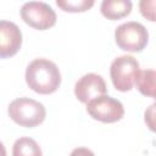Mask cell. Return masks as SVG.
<instances>
[{
  "mask_svg": "<svg viewBox=\"0 0 156 156\" xmlns=\"http://www.w3.org/2000/svg\"><path fill=\"white\" fill-rule=\"evenodd\" d=\"M139 73V62L130 55H122L116 57L110 67L112 84L119 91H129L135 84Z\"/></svg>",
  "mask_w": 156,
  "mask_h": 156,
  "instance_id": "3",
  "label": "cell"
},
{
  "mask_svg": "<svg viewBox=\"0 0 156 156\" xmlns=\"http://www.w3.org/2000/svg\"><path fill=\"white\" fill-rule=\"evenodd\" d=\"M107 87L104 78L96 73H87L79 80H77L74 85V95L76 98L83 102L88 104L95 98L106 95Z\"/></svg>",
  "mask_w": 156,
  "mask_h": 156,
  "instance_id": "7",
  "label": "cell"
},
{
  "mask_svg": "<svg viewBox=\"0 0 156 156\" xmlns=\"http://www.w3.org/2000/svg\"><path fill=\"white\" fill-rule=\"evenodd\" d=\"M115 40L119 49L129 52H139L147 45L149 32L141 23L129 21L116 28Z\"/></svg>",
  "mask_w": 156,
  "mask_h": 156,
  "instance_id": "4",
  "label": "cell"
},
{
  "mask_svg": "<svg viewBox=\"0 0 156 156\" xmlns=\"http://www.w3.org/2000/svg\"><path fill=\"white\" fill-rule=\"evenodd\" d=\"M21 17L29 27L39 30L49 29L56 23V12L43 1L24 2L21 7Z\"/></svg>",
  "mask_w": 156,
  "mask_h": 156,
  "instance_id": "5",
  "label": "cell"
},
{
  "mask_svg": "<svg viewBox=\"0 0 156 156\" xmlns=\"http://www.w3.org/2000/svg\"><path fill=\"white\" fill-rule=\"evenodd\" d=\"M7 113L15 123L26 128L39 126L46 117L44 105L30 98H18L12 100L7 107Z\"/></svg>",
  "mask_w": 156,
  "mask_h": 156,
  "instance_id": "2",
  "label": "cell"
},
{
  "mask_svg": "<svg viewBox=\"0 0 156 156\" xmlns=\"http://www.w3.org/2000/svg\"><path fill=\"white\" fill-rule=\"evenodd\" d=\"M26 83L35 93L48 95L55 93L61 84L57 65L48 58L33 60L26 69Z\"/></svg>",
  "mask_w": 156,
  "mask_h": 156,
  "instance_id": "1",
  "label": "cell"
},
{
  "mask_svg": "<svg viewBox=\"0 0 156 156\" xmlns=\"http://www.w3.org/2000/svg\"><path fill=\"white\" fill-rule=\"evenodd\" d=\"M12 156H43L38 143L29 136L18 138L12 146Z\"/></svg>",
  "mask_w": 156,
  "mask_h": 156,
  "instance_id": "10",
  "label": "cell"
},
{
  "mask_svg": "<svg viewBox=\"0 0 156 156\" xmlns=\"http://www.w3.org/2000/svg\"><path fill=\"white\" fill-rule=\"evenodd\" d=\"M87 112L96 121L115 123L124 116V107L119 100L108 95H102L87 104Z\"/></svg>",
  "mask_w": 156,
  "mask_h": 156,
  "instance_id": "6",
  "label": "cell"
},
{
  "mask_svg": "<svg viewBox=\"0 0 156 156\" xmlns=\"http://www.w3.org/2000/svg\"><path fill=\"white\" fill-rule=\"evenodd\" d=\"M154 6H155V1H154V0H150V1L143 0V1H140V4H139V7H140V12H141V15H143L144 17L149 18L150 21H155Z\"/></svg>",
  "mask_w": 156,
  "mask_h": 156,
  "instance_id": "13",
  "label": "cell"
},
{
  "mask_svg": "<svg viewBox=\"0 0 156 156\" xmlns=\"http://www.w3.org/2000/svg\"><path fill=\"white\" fill-rule=\"evenodd\" d=\"M155 77H156V73L154 69L140 71L134 85H136L138 90L143 95L154 98L155 96Z\"/></svg>",
  "mask_w": 156,
  "mask_h": 156,
  "instance_id": "11",
  "label": "cell"
},
{
  "mask_svg": "<svg viewBox=\"0 0 156 156\" xmlns=\"http://www.w3.org/2000/svg\"><path fill=\"white\" fill-rule=\"evenodd\" d=\"M69 156H95L94 152L88 147H76Z\"/></svg>",
  "mask_w": 156,
  "mask_h": 156,
  "instance_id": "14",
  "label": "cell"
},
{
  "mask_svg": "<svg viewBox=\"0 0 156 156\" xmlns=\"http://www.w3.org/2000/svg\"><path fill=\"white\" fill-rule=\"evenodd\" d=\"M56 5L66 12H84L94 5V0H57Z\"/></svg>",
  "mask_w": 156,
  "mask_h": 156,
  "instance_id": "12",
  "label": "cell"
},
{
  "mask_svg": "<svg viewBox=\"0 0 156 156\" xmlns=\"http://www.w3.org/2000/svg\"><path fill=\"white\" fill-rule=\"evenodd\" d=\"M0 156H6V149L1 141H0Z\"/></svg>",
  "mask_w": 156,
  "mask_h": 156,
  "instance_id": "15",
  "label": "cell"
},
{
  "mask_svg": "<svg viewBox=\"0 0 156 156\" xmlns=\"http://www.w3.org/2000/svg\"><path fill=\"white\" fill-rule=\"evenodd\" d=\"M130 0H104L100 6V11L107 20L115 21L128 16L132 11Z\"/></svg>",
  "mask_w": 156,
  "mask_h": 156,
  "instance_id": "9",
  "label": "cell"
},
{
  "mask_svg": "<svg viewBox=\"0 0 156 156\" xmlns=\"http://www.w3.org/2000/svg\"><path fill=\"white\" fill-rule=\"evenodd\" d=\"M22 45V32L11 21H0V58L16 55Z\"/></svg>",
  "mask_w": 156,
  "mask_h": 156,
  "instance_id": "8",
  "label": "cell"
}]
</instances>
